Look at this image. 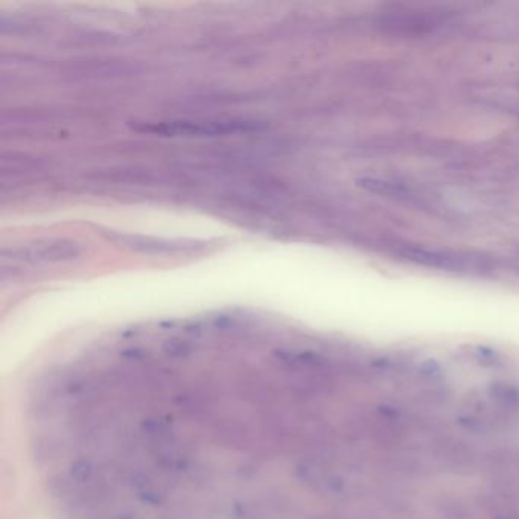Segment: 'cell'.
Here are the masks:
<instances>
[{
  "label": "cell",
  "mask_w": 519,
  "mask_h": 519,
  "mask_svg": "<svg viewBox=\"0 0 519 519\" xmlns=\"http://www.w3.org/2000/svg\"><path fill=\"white\" fill-rule=\"evenodd\" d=\"M401 255L414 264L425 265V267H432V269L463 270L468 267L466 260L462 256L430 250V249H422V247H405L401 250Z\"/></svg>",
  "instance_id": "3957f363"
},
{
  "label": "cell",
  "mask_w": 519,
  "mask_h": 519,
  "mask_svg": "<svg viewBox=\"0 0 519 519\" xmlns=\"http://www.w3.org/2000/svg\"><path fill=\"white\" fill-rule=\"evenodd\" d=\"M81 253L75 242L54 241L45 244H33L20 250L13 251V260H22L26 264H47V262H60L78 258Z\"/></svg>",
  "instance_id": "7a4b0ae2"
},
{
  "label": "cell",
  "mask_w": 519,
  "mask_h": 519,
  "mask_svg": "<svg viewBox=\"0 0 519 519\" xmlns=\"http://www.w3.org/2000/svg\"><path fill=\"white\" fill-rule=\"evenodd\" d=\"M256 128L249 122L214 121V122H171L158 126H145L144 131L160 136H223L238 131H249Z\"/></svg>",
  "instance_id": "6da1fadb"
},
{
  "label": "cell",
  "mask_w": 519,
  "mask_h": 519,
  "mask_svg": "<svg viewBox=\"0 0 519 519\" xmlns=\"http://www.w3.org/2000/svg\"><path fill=\"white\" fill-rule=\"evenodd\" d=\"M357 185L362 188V189L369 190V192H375V194L382 195V197H389V198H412L410 189L398 185V183H393V181L371 178V177H362V178H358Z\"/></svg>",
  "instance_id": "277c9868"
}]
</instances>
